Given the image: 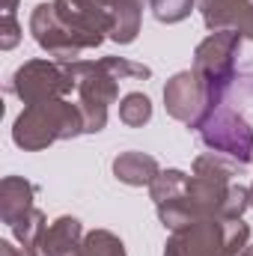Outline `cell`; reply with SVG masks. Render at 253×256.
Returning a JSON list of instances; mask_svg holds the SVG:
<instances>
[{
	"instance_id": "obj_3",
	"label": "cell",
	"mask_w": 253,
	"mask_h": 256,
	"mask_svg": "<svg viewBox=\"0 0 253 256\" xmlns=\"http://www.w3.org/2000/svg\"><path fill=\"white\" fill-rule=\"evenodd\" d=\"M78 84V108L84 114V134H98L108 126V108L120 98V78L108 60H74L66 63Z\"/></svg>"
},
{
	"instance_id": "obj_11",
	"label": "cell",
	"mask_w": 253,
	"mask_h": 256,
	"mask_svg": "<svg viewBox=\"0 0 253 256\" xmlns=\"http://www.w3.org/2000/svg\"><path fill=\"white\" fill-rule=\"evenodd\" d=\"M161 173L158 161L146 152H137V149H128V152H120L114 158V176L122 182V185H131V188H143V185H152V179Z\"/></svg>"
},
{
	"instance_id": "obj_2",
	"label": "cell",
	"mask_w": 253,
	"mask_h": 256,
	"mask_svg": "<svg viewBox=\"0 0 253 256\" xmlns=\"http://www.w3.org/2000/svg\"><path fill=\"white\" fill-rule=\"evenodd\" d=\"M238 48H242V36L236 30H214L194 51V68L190 72L200 78L212 110H218L224 104V96L236 80Z\"/></svg>"
},
{
	"instance_id": "obj_22",
	"label": "cell",
	"mask_w": 253,
	"mask_h": 256,
	"mask_svg": "<svg viewBox=\"0 0 253 256\" xmlns=\"http://www.w3.org/2000/svg\"><path fill=\"white\" fill-rule=\"evenodd\" d=\"M15 6H18V0H3V12H15Z\"/></svg>"
},
{
	"instance_id": "obj_7",
	"label": "cell",
	"mask_w": 253,
	"mask_h": 256,
	"mask_svg": "<svg viewBox=\"0 0 253 256\" xmlns=\"http://www.w3.org/2000/svg\"><path fill=\"white\" fill-rule=\"evenodd\" d=\"M164 108L173 120H179L182 126L188 128H200L208 114H212V104H208V96L200 84V78L194 72H176L167 86H164Z\"/></svg>"
},
{
	"instance_id": "obj_19",
	"label": "cell",
	"mask_w": 253,
	"mask_h": 256,
	"mask_svg": "<svg viewBox=\"0 0 253 256\" xmlns=\"http://www.w3.org/2000/svg\"><path fill=\"white\" fill-rule=\"evenodd\" d=\"M18 42H21L18 18H15V12H3V18H0V48L9 51V48H15Z\"/></svg>"
},
{
	"instance_id": "obj_23",
	"label": "cell",
	"mask_w": 253,
	"mask_h": 256,
	"mask_svg": "<svg viewBox=\"0 0 253 256\" xmlns=\"http://www.w3.org/2000/svg\"><path fill=\"white\" fill-rule=\"evenodd\" d=\"M238 256H253V244H248V248H244V250H242Z\"/></svg>"
},
{
	"instance_id": "obj_9",
	"label": "cell",
	"mask_w": 253,
	"mask_h": 256,
	"mask_svg": "<svg viewBox=\"0 0 253 256\" xmlns=\"http://www.w3.org/2000/svg\"><path fill=\"white\" fill-rule=\"evenodd\" d=\"M84 244V226L78 218L63 214L57 218L54 224L45 226L39 244H36V254L39 256H74L78 248Z\"/></svg>"
},
{
	"instance_id": "obj_6",
	"label": "cell",
	"mask_w": 253,
	"mask_h": 256,
	"mask_svg": "<svg viewBox=\"0 0 253 256\" xmlns=\"http://www.w3.org/2000/svg\"><path fill=\"white\" fill-rule=\"evenodd\" d=\"M164 256H238L226 242V220L206 218L185 230H176L167 244Z\"/></svg>"
},
{
	"instance_id": "obj_4",
	"label": "cell",
	"mask_w": 253,
	"mask_h": 256,
	"mask_svg": "<svg viewBox=\"0 0 253 256\" xmlns=\"http://www.w3.org/2000/svg\"><path fill=\"white\" fill-rule=\"evenodd\" d=\"M72 90H78V84L68 66L57 63V60H30V63L18 66L6 84V92L21 98L27 108L39 102H51V98H66Z\"/></svg>"
},
{
	"instance_id": "obj_10",
	"label": "cell",
	"mask_w": 253,
	"mask_h": 256,
	"mask_svg": "<svg viewBox=\"0 0 253 256\" xmlns=\"http://www.w3.org/2000/svg\"><path fill=\"white\" fill-rule=\"evenodd\" d=\"M36 185L21 176H6L0 182V218L6 226H15L36 208Z\"/></svg>"
},
{
	"instance_id": "obj_17",
	"label": "cell",
	"mask_w": 253,
	"mask_h": 256,
	"mask_svg": "<svg viewBox=\"0 0 253 256\" xmlns=\"http://www.w3.org/2000/svg\"><path fill=\"white\" fill-rule=\"evenodd\" d=\"M120 120L128 128H143L152 120V102L143 92H128L126 98L120 102Z\"/></svg>"
},
{
	"instance_id": "obj_20",
	"label": "cell",
	"mask_w": 253,
	"mask_h": 256,
	"mask_svg": "<svg viewBox=\"0 0 253 256\" xmlns=\"http://www.w3.org/2000/svg\"><path fill=\"white\" fill-rule=\"evenodd\" d=\"M236 33H238L242 39H250V42H253V0H250V6L244 9V15H242V21L236 24Z\"/></svg>"
},
{
	"instance_id": "obj_13",
	"label": "cell",
	"mask_w": 253,
	"mask_h": 256,
	"mask_svg": "<svg viewBox=\"0 0 253 256\" xmlns=\"http://www.w3.org/2000/svg\"><path fill=\"white\" fill-rule=\"evenodd\" d=\"M196 6L202 12L206 27L214 33V30H236L250 0H196Z\"/></svg>"
},
{
	"instance_id": "obj_8",
	"label": "cell",
	"mask_w": 253,
	"mask_h": 256,
	"mask_svg": "<svg viewBox=\"0 0 253 256\" xmlns=\"http://www.w3.org/2000/svg\"><path fill=\"white\" fill-rule=\"evenodd\" d=\"M30 33L36 39L39 48H45L57 63H74L84 51V45L78 42V36L60 21V15L54 12V3H39L30 15Z\"/></svg>"
},
{
	"instance_id": "obj_14",
	"label": "cell",
	"mask_w": 253,
	"mask_h": 256,
	"mask_svg": "<svg viewBox=\"0 0 253 256\" xmlns=\"http://www.w3.org/2000/svg\"><path fill=\"white\" fill-rule=\"evenodd\" d=\"M242 167L244 164H238L232 158H224L218 152L194 158V176H208V179H224V182H232L236 176H242Z\"/></svg>"
},
{
	"instance_id": "obj_15",
	"label": "cell",
	"mask_w": 253,
	"mask_h": 256,
	"mask_svg": "<svg viewBox=\"0 0 253 256\" xmlns=\"http://www.w3.org/2000/svg\"><path fill=\"white\" fill-rule=\"evenodd\" d=\"M188 182H190V176L182 173V170H161L152 179V185H149V196L155 200V206L170 202V200H176V196H182L188 191Z\"/></svg>"
},
{
	"instance_id": "obj_18",
	"label": "cell",
	"mask_w": 253,
	"mask_h": 256,
	"mask_svg": "<svg viewBox=\"0 0 253 256\" xmlns=\"http://www.w3.org/2000/svg\"><path fill=\"white\" fill-rule=\"evenodd\" d=\"M194 6H196V0H149V9H152V15L161 24H179V21H185L194 12Z\"/></svg>"
},
{
	"instance_id": "obj_1",
	"label": "cell",
	"mask_w": 253,
	"mask_h": 256,
	"mask_svg": "<svg viewBox=\"0 0 253 256\" xmlns=\"http://www.w3.org/2000/svg\"><path fill=\"white\" fill-rule=\"evenodd\" d=\"M78 134H84V114L78 102L72 104L68 98H51V102L30 104L21 110V116L12 126V140L27 152L48 149L51 143L72 140Z\"/></svg>"
},
{
	"instance_id": "obj_16",
	"label": "cell",
	"mask_w": 253,
	"mask_h": 256,
	"mask_svg": "<svg viewBox=\"0 0 253 256\" xmlns=\"http://www.w3.org/2000/svg\"><path fill=\"white\" fill-rule=\"evenodd\" d=\"M74 256H126V244L120 242V236H114L108 230H96V232L84 236V244L78 248Z\"/></svg>"
},
{
	"instance_id": "obj_12",
	"label": "cell",
	"mask_w": 253,
	"mask_h": 256,
	"mask_svg": "<svg viewBox=\"0 0 253 256\" xmlns=\"http://www.w3.org/2000/svg\"><path fill=\"white\" fill-rule=\"evenodd\" d=\"M110 6V39L120 45H131L140 33V18H143V0H108Z\"/></svg>"
},
{
	"instance_id": "obj_21",
	"label": "cell",
	"mask_w": 253,
	"mask_h": 256,
	"mask_svg": "<svg viewBox=\"0 0 253 256\" xmlns=\"http://www.w3.org/2000/svg\"><path fill=\"white\" fill-rule=\"evenodd\" d=\"M0 256H39L36 250H30V248H15L12 242H0Z\"/></svg>"
},
{
	"instance_id": "obj_24",
	"label": "cell",
	"mask_w": 253,
	"mask_h": 256,
	"mask_svg": "<svg viewBox=\"0 0 253 256\" xmlns=\"http://www.w3.org/2000/svg\"><path fill=\"white\" fill-rule=\"evenodd\" d=\"M250 208H253V185H250Z\"/></svg>"
},
{
	"instance_id": "obj_5",
	"label": "cell",
	"mask_w": 253,
	"mask_h": 256,
	"mask_svg": "<svg viewBox=\"0 0 253 256\" xmlns=\"http://www.w3.org/2000/svg\"><path fill=\"white\" fill-rule=\"evenodd\" d=\"M196 131H200V140L206 149H212L224 158H232L238 164L253 161V128L238 110L220 104L218 110L208 114V120Z\"/></svg>"
}]
</instances>
